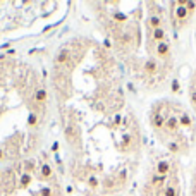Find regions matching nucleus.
Returning a JSON list of instances; mask_svg holds the SVG:
<instances>
[{
	"label": "nucleus",
	"mask_w": 196,
	"mask_h": 196,
	"mask_svg": "<svg viewBox=\"0 0 196 196\" xmlns=\"http://www.w3.org/2000/svg\"><path fill=\"white\" fill-rule=\"evenodd\" d=\"M24 170H26V174H31V170H33V162L31 160L24 162Z\"/></svg>",
	"instance_id": "4be33fe9"
},
{
	"label": "nucleus",
	"mask_w": 196,
	"mask_h": 196,
	"mask_svg": "<svg viewBox=\"0 0 196 196\" xmlns=\"http://www.w3.org/2000/svg\"><path fill=\"white\" fill-rule=\"evenodd\" d=\"M50 176H52V167H50L48 163L41 165V177H43V179H48Z\"/></svg>",
	"instance_id": "2eb2a0df"
},
{
	"label": "nucleus",
	"mask_w": 196,
	"mask_h": 196,
	"mask_svg": "<svg viewBox=\"0 0 196 196\" xmlns=\"http://www.w3.org/2000/svg\"><path fill=\"white\" fill-rule=\"evenodd\" d=\"M174 14H176L177 21L184 23V21L188 19V16H189V10H188V7H186V2H177L176 9H174Z\"/></svg>",
	"instance_id": "f03ea898"
},
{
	"label": "nucleus",
	"mask_w": 196,
	"mask_h": 196,
	"mask_svg": "<svg viewBox=\"0 0 196 196\" xmlns=\"http://www.w3.org/2000/svg\"><path fill=\"white\" fill-rule=\"evenodd\" d=\"M151 126H153V129H162L165 126V115L160 112H155L151 115Z\"/></svg>",
	"instance_id": "423d86ee"
},
{
	"label": "nucleus",
	"mask_w": 196,
	"mask_h": 196,
	"mask_svg": "<svg viewBox=\"0 0 196 196\" xmlns=\"http://www.w3.org/2000/svg\"><path fill=\"white\" fill-rule=\"evenodd\" d=\"M126 174H128V172H126V170H122V172L119 174V181H121V182H126V177H128V176H126Z\"/></svg>",
	"instance_id": "393cba45"
},
{
	"label": "nucleus",
	"mask_w": 196,
	"mask_h": 196,
	"mask_svg": "<svg viewBox=\"0 0 196 196\" xmlns=\"http://www.w3.org/2000/svg\"><path fill=\"white\" fill-rule=\"evenodd\" d=\"M165 36H167V33H165L163 28H158V30L151 31V40H155V41H158V43L165 41Z\"/></svg>",
	"instance_id": "9d476101"
},
{
	"label": "nucleus",
	"mask_w": 196,
	"mask_h": 196,
	"mask_svg": "<svg viewBox=\"0 0 196 196\" xmlns=\"http://www.w3.org/2000/svg\"><path fill=\"white\" fill-rule=\"evenodd\" d=\"M2 158H3V151L0 150V160H2Z\"/></svg>",
	"instance_id": "c85d7f7f"
},
{
	"label": "nucleus",
	"mask_w": 196,
	"mask_h": 196,
	"mask_svg": "<svg viewBox=\"0 0 196 196\" xmlns=\"http://www.w3.org/2000/svg\"><path fill=\"white\" fill-rule=\"evenodd\" d=\"M179 126L184 129H191L193 128V119H191V115L188 114V112H181L179 114Z\"/></svg>",
	"instance_id": "0eeeda50"
},
{
	"label": "nucleus",
	"mask_w": 196,
	"mask_h": 196,
	"mask_svg": "<svg viewBox=\"0 0 196 196\" xmlns=\"http://www.w3.org/2000/svg\"><path fill=\"white\" fill-rule=\"evenodd\" d=\"M98 184H100V182H98V179H96L95 176H90L88 177V186L90 188H93V189H95V188H98Z\"/></svg>",
	"instance_id": "6ab92c4d"
},
{
	"label": "nucleus",
	"mask_w": 196,
	"mask_h": 196,
	"mask_svg": "<svg viewBox=\"0 0 196 196\" xmlns=\"http://www.w3.org/2000/svg\"><path fill=\"white\" fill-rule=\"evenodd\" d=\"M143 69H144V72H146L148 76H155L158 72V62L155 59H148L146 62H144Z\"/></svg>",
	"instance_id": "39448f33"
},
{
	"label": "nucleus",
	"mask_w": 196,
	"mask_h": 196,
	"mask_svg": "<svg viewBox=\"0 0 196 196\" xmlns=\"http://www.w3.org/2000/svg\"><path fill=\"white\" fill-rule=\"evenodd\" d=\"M121 119H122L121 115H117V117H115V121H114V122H115V126H119V124H121Z\"/></svg>",
	"instance_id": "bb28decb"
},
{
	"label": "nucleus",
	"mask_w": 196,
	"mask_h": 196,
	"mask_svg": "<svg viewBox=\"0 0 196 196\" xmlns=\"http://www.w3.org/2000/svg\"><path fill=\"white\" fill-rule=\"evenodd\" d=\"M114 19H115V21H122V23H124V21H126V16H124L122 12H115V14H114Z\"/></svg>",
	"instance_id": "5701e85b"
},
{
	"label": "nucleus",
	"mask_w": 196,
	"mask_h": 196,
	"mask_svg": "<svg viewBox=\"0 0 196 196\" xmlns=\"http://www.w3.org/2000/svg\"><path fill=\"white\" fill-rule=\"evenodd\" d=\"M163 184H165V177L163 176H158V174H153V176H151V186L153 188H160Z\"/></svg>",
	"instance_id": "f8f14e48"
},
{
	"label": "nucleus",
	"mask_w": 196,
	"mask_h": 196,
	"mask_svg": "<svg viewBox=\"0 0 196 196\" xmlns=\"http://www.w3.org/2000/svg\"><path fill=\"white\" fill-rule=\"evenodd\" d=\"M186 7H188L189 12H193V10L196 9V2H186Z\"/></svg>",
	"instance_id": "b1692460"
},
{
	"label": "nucleus",
	"mask_w": 196,
	"mask_h": 196,
	"mask_svg": "<svg viewBox=\"0 0 196 196\" xmlns=\"http://www.w3.org/2000/svg\"><path fill=\"white\" fill-rule=\"evenodd\" d=\"M170 169H172V163H170L169 160H160V162L157 163V172H155V174L167 177L170 174Z\"/></svg>",
	"instance_id": "20e7f679"
},
{
	"label": "nucleus",
	"mask_w": 196,
	"mask_h": 196,
	"mask_svg": "<svg viewBox=\"0 0 196 196\" xmlns=\"http://www.w3.org/2000/svg\"><path fill=\"white\" fill-rule=\"evenodd\" d=\"M50 194H52V191H50L48 188H43L41 189V196H50Z\"/></svg>",
	"instance_id": "a878e982"
},
{
	"label": "nucleus",
	"mask_w": 196,
	"mask_h": 196,
	"mask_svg": "<svg viewBox=\"0 0 196 196\" xmlns=\"http://www.w3.org/2000/svg\"><path fill=\"white\" fill-rule=\"evenodd\" d=\"M163 196H179L176 181H170V182L165 184V188H163Z\"/></svg>",
	"instance_id": "1a4fd4ad"
},
{
	"label": "nucleus",
	"mask_w": 196,
	"mask_h": 196,
	"mask_svg": "<svg viewBox=\"0 0 196 196\" xmlns=\"http://www.w3.org/2000/svg\"><path fill=\"white\" fill-rule=\"evenodd\" d=\"M30 182H31V174H26V172H24L23 177H21V188L30 186Z\"/></svg>",
	"instance_id": "f3484780"
},
{
	"label": "nucleus",
	"mask_w": 196,
	"mask_h": 196,
	"mask_svg": "<svg viewBox=\"0 0 196 196\" xmlns=\"http://www.w3.org/2000/svg\"><path fill=\"white\" fill-rule=\"evenodd\" d=\"M36 122H38V117H36V114H30V117H28V124H30V126H35Z\"/></svg>",
	"instance_id": "412c9836"
},
{
	"label": "nucleus",
	"mask_w": 196,
	"mask_h": 196,
	"mask_svg": "<svg viewBox=\"0 0 196 196\" xmlns=\"http://www.w3.org/2000/svg\"><path fill=\"white\" fill-rule=\"evenodd\" d=\"M69 60V50L67 48H62L59 52V55H57V59H55V62L57 64H65Z\"/></svg>",
	"instance_id": "ddd939ff"
},
{
	"label": "nucleus",
	"mask_w": 196,
	"mask_h": 196,
	"mask_svg": "<svg viewBox=\"0 0 196 196\" xmlns=\"http://www.w3.org/2000/svg\"><path fill=\"white\" fill-rule=\"evenodd\" d=\"M146 24H148V28H150L151 31H153V30H158V28H162V17L158 16V14H151V16L148 17Z\"/></svg>",
	"instance_id": "6e6552de"
},
{
	"label": "nucleus",
	"mask_w": 196,
	"mask_h": 196,
	"mask_svg": "<svg viewBox=\"0 0 196 196\" xmlns=\"http://www.w3.org/2000/svg\"><path fill=\"white\" fill-rule=\"evenodd\" d=\"M170 91L172 93H181V83L177 81V79H172V83H170Z\"/></svg>",
	"instance_id": "a211bd4d"
},
{
	"label": "nucleus",
	"mask_w": 196,
	"mask_h": 196,
	"mask_svg": "<svg viewBox=\"0 0 196 196\" xmlns=\"http://www.w3.org/2000/svg\"><path fill=\"white\" fill-rule=\"evenodd\" d=\"M65 138L69 139V143H76V131H74V128L69 126V128L65 129Z\"/></svg>",
	"instance_id": "4468645a"
},
{
	"label": "nucleus",
	"mask_w": 196,
	"mask_h": 196,
	"mask_svg": "<svg viewBox=\"0 0 196 196\" xmlns=\"http://www.w3.org/2000/svg\"><path fill=\"white\" fill-rule=\"evenodd\" d=\"M163 128H165L167 133L176 134L177 129L181 128V126H179V115H172V114L167 115V117H165V126H163Z\"/></svg>",
	"instance_id": "f257e3e1"
},
{
	"label": "nucleus",
	"mask_w": 196,
	"mask_h": 196,
	"mask_svg": "<svg viewBox=\"0 0 196 196\" xmlns=\"http://www.w3.org/2000/svg\"><path fill=\"white\" fill-rule=\"evenodd\" d=\"M189 101H191V105L196 108V88L191 90V93H189Z\"/></svg>",
	"instance_id": "aec40b11"
},
{
	"label": "nucleus",
	"mask_w": 196,
	"mask_h": 196,
	"mask_svg": "<svg viewBox=\"0 0 196 196\" xmlns=\"http://www.w3.org/2000/svg\"><path fill=\"white\" fill-rule=\"evenodd\" d=\"M155 52H157V57H158V59H169V57H170V45H169L167 41L157 43V48H155Z\"/></svg>",
	"instance_id": "7ed1b4c3"
},
{
	"label": "nucleus",
	"mask_w": 196,
	"mask_h": 196,
	"mask_svg": "<svg viewBox=\"0 0 196 196\" xmlns=\"http://www.w3.org/2000/svg\"><path fill=\"white\" fill-rule=\"evenodd\" d=\"M193 196H196V188H194V189H193Z\"/></svg>",
	"instance_id": "c756f323"
},
{
	"label": "nucleus",
	"mask_w": 196,
	"mask_h": 196,
	"mask_svg": "<svg viewBox=\"0 0 196 196\" xmlns=\"http://www.w3.org/2000/svg\"><path fill=\"white\" fill-rule=\"evenodd\" d=\"M35 98L38 101H45L46 100V91L43 88H40V90H36V93H35Z\"/></svg>",
	"instance_id": "dca6fc26"
},
{
	"label": "nucleus",
	"mask_w": 196,
	"mask_h": 196,
	"mask_svg": "<svg viewBox=\"0 0 196 196\" xmlns=\"http://www.w3.org/2000/svg\"><path fill=\"white\" fill-rule=\"evenodd\" d=\"M52 148H53V151H57V150H59V143H53Z\"/></svg>",
	"instance_id": "cd10ccee"
},
{
	"label": "nucleus",
	"mask_w": 196,
	"mask_h": 196,
	"mask_svg": "<svg viewBox=\"0 0 196 196\" xmlns=\"http://www.w3.org/2000/svg\"><path fill=\"white\" fill-rule=\"evenodd\" d=\"M167 150H169L172 155H179L182 148H181V144L177 143V141H169V143H167Z\"/></svg>",
	"instance_id": "9b49d317"
}]
</instances>
